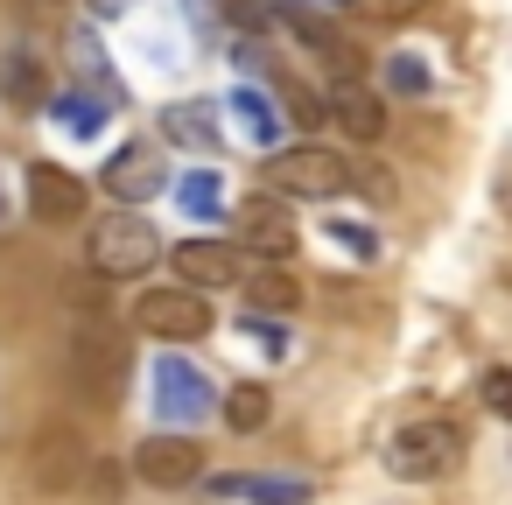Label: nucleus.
I'll return each mask as SVG.
<instances>
[{
	"instance_id": "1",
	"label": "nucleus",
	"mask_w": 512,
	"mask_h": 505,
	"mask_svg": "<svg viewBox=\"0 0 512 505\" xmlns=\"http://www.w3.org/2000/svg\"><path fill=\"white\" fill-rule=\"evenodd\" d=\"M379 456L400 484H435L463 463V428L456 421H407V428H393V442Z\"/></svg>"
},
{
	"instance_id": "2",
	"label": "nucleus",
	"mask_w": 512,
	"mask_h": 505,
	"mask_svg": "<svg viewBox=\"0 0 512 505\" xmlns=\"http://www.w3.org/2000/svg\"><path fill=\"white\" fill-rule=\"evenodd\" d=\"M351 183H358V162H344L330 148H274L267 155V190H281V197H323L330 204Z\"/></svg>"
},
{
	"instance_id": "3",
	"label": "nucleus",
	"mask_w": 512,
	"mask_h": 505,
	"mask_svg": "<svg viewBox=\"0 0 512 505\" xmlns=\"http://www.w3.org/2000/svg\"><path fill=\"white\" fill-rule=\"evenodd\" d=\"M162 260V232L134 211H113L106 225H92V267L106 281H141L148 267Z\"/></svg>"
},
{
	"instance_id": "4",
	"label": "nucleus",
	"mask_w": 512,
	"mask_h": 505,
	"mask_svg": "<svg viewBox=\"0 0 512 505\" xmlns=\"http://www.w3.org/2000/svg\"><path fill=\"white\" fill-rule=\"evenodd\" d=\"M134 330L162 337V344H197V337H211V302H204V288H148L134 302Z\"/></svg>"
},
{
	"instance_id": "5",
	"label": "nucleus",
	"mask_w": 512,
	"mask_h": 505,
	"mask_svg": "<svg viewBox=\"0 0 512 505\" xmlns=\"http://www.w3.org/2000/svg\"><path fill=\"white\" fill-rule=\"evenodd\" d=\"M155 414H162V421H183V428L218 414L211 379H204V372H197L183 351H162V358H155Z\"/></svg>"
},
{
	"instance_id": "6",
	"label": "nucleus",
	"mask_w": 512,
	"mask_h": 505,
	"mask_svg": "<svg viewBox=\"0 0 512 505\" xmlns=\"http://www.w3.org/2000/svg\"><path fill=\"white\" fill-rule=\"evenodd\" d=\"M22 190H29V218H36V225H78V218L92 211L85 183H78L71 169H57V162H29V169H22Z\"/></svg>"
},
{
	"instance_id": "7",
	"label": "nucleus",
	"mask_w": 512,
	"mask_h": 505,
	"mask_svg": "<svg viewBox=\"0 0 512 505\" xmlns=\"http://www.w3.org/2000/svg\"><path fill=\"white\" fill-rule=\"evenodd\" d=\"M134 477L155 484V491H183V484H204V449L190 435H148L134 449Z\"/></svg>"
},
{
	"instance_id": "8",
	"label": "nucleus",
	"mask_w": 512,
	"mask_h": 505,
	"mask_svg": "<svg viewBox=\"0 0 512 505\" xmlns=\"http://www.w3.org/2000/svg\"><path fill=\"white\" fill-rule=\"evenodd\" d=\"M204 491H211V505H232V498H246V505H309L316 498L309 477H267V470H225V477H204Z\"/></svg>"
},
{
	"instance_id": "9",
	"label": "nucleus",
	"mask_w": 512,
	"mask_h": 505,
	"mask_svg": "<svg viewBox=\"0 0 512 505\" xmlns=\"http://www.w3.org/2000/svg\"><path fill=\"white\" fill-rule=\"evenodd\" d=\"M120 379H127V344L113 330H85L78 337V386H85V400L113 407L120 400Z\"/></svg>"
},
{
	"instance_id": "10",
	"label": "nucleus",
	"mask_w": 512,
	"mask_h": 505,
	"mask_svg": "<svg viewBox=\"0 0 512 505\" xmlns=\"http://www.w3.org/2000/svg\"><path fill=\"white\" fill-rule=\"evenodd\" d=\"M106 190H113L120 204H148V197H162V155H155V141H127V148H113V162H106Z\"/></svg>"
},
{
	"instance_id": "11",
	"label": "nucleus",
	"mask_w": 512,
	"mask_h": 505,
	"mask_svg": "<svg viewBox=\"0 0 512 505\" xmlns=\"http://www.w3.org/2000/svg\"><path fill=\"white\" fill-rule=\"evenodd\" d=\"M239 246H253L260 260H288V253H295V225H288V211L274 204V190H260V197L239 204Z\"/></svg>"
},
{
	"instance_id": "12",
	"label": "nucleus",
	"mask_w": 512,
	"mask_h": 505,
	"mask_svg": "<svg viewBox=\"0 0 512 505\" xmlns=\"http://www.w3.org/2000/svg\"><path fill=\"white\" fill-rule=\"evenodd\" d=\"M169 267H176V281H190V288H232V281L246 274L225 239H183V246H169Z\"/></svg>"
},
{
	"instance_id": "13",
	"label": "nucleus",
	"mask_w": 512,
	"mask_h": 505,
	"mask_svg": "<svg viewBox=\"0 0 512 505\" xmlns=\"http://www.w3.org/2000/svg\"><path fill=\"white\" fill-rule=\"evenodd\" d=\"M323 99H330V120H337L351 141H379V134H386V99H379L372 85H358L351 71H344Z\"/></svg>"
},
{
	"instance_id": "14",
	"label": "nucleus",
	"mask_w": 512,
	"mask_h": 505,
	"mask_svg": "<svg viewBox=\"0 0 512 505\" xmlns=\"http://www.w3.org/2000/svg\"><path fill=\"white\" fill-rule=\"evenodd\" d=\"M0 99L15 113H50V71L36 50H8L0 57Z\"/></svg>"
},
{
	"instance_id": "15",
	"label": "nucleus",
	"mask_w": 512,
	"mask_h": 505,
	"mask_svg": "<svg viewBox=\"0 0 512 505\" xmlns=\"http://www.w3.org/2000/svg\"><path fill=\"white\" fill-rule=\"evenodd\" d=\"M274 22H281V29H295V43H309V50H316L323 64H330V57H337L344 71L358 64V50H351V43H344V36H337V29L323 22V15H309L302 0H281V8H274Z\"/></svg>"
},
{
	"instance_id": "16",
	"label": "nucleus",
	"mask_w": 512,
	"mask_h": 505,
	"mask_svg": "<svg viewBox=\"0 0 512 505\" xmlns=\"http://www.w3.org/2000/svg\"><path fill=\"white\" fill-rule=\"evenodd\" d=\"M162 141L197 148V155H218V106H169L162 113Z\"/></svg>"
},
{
	"instance_id": "17",
	"label": "nucleus",
	"mask_w": 512,
	"mask_h": 505,
	"mask_svg": "<svg viewBox=\"0 0 512 505\" xmlns=\"http://www.w3.org/2000/svg\"><path fill=\"white\" fill-rule=\"evenodd\" d=\"M225 113H239L246 141H260V148H281V113H274V99H267V92H232V99H225Z\"/></svg>"
},
{
	"instance_id": "18",
	"label": "nucleus",
	"mask_w": 512,
	"mask_h": 505,
	"mask_svg": "<svg viewBox=\"0 0 512 505\" xmlns=\"http://www.w3.org/2000/svg\"><path fill=\"white\" fill-rule=\"evenodd\" d=\"M71 57H78V71H85V85H92L99 99L127 106V92H120V78H113V64H106V50H99V36H92V29H78V36H71Z\"/></svg>"
},
{
	"instance_id": "19",
	"label": "nucleus",
	"mask_w": 512,
	"mask_h": 505,
	"mask_svg": "<svg viewBox=\"0 0 512 505\" xmlns=\"http://www.w3.org/2000/svg\"><path fill=\"white\" fill-rule=\"evenodd\" d=\"M50 113H57L71 134H85V141L106 127V99H99V92H57V99H50Z\"/></svg>"
},
{
	"instance_id": "20",
	"label": "nucleus",
	"mask_w": 512,
	"mask_h": 505,
	"mask_svg": "<svg viewBox=\"0 0 512 505\" xmlns=\"http://www.w3.org/2000/svg\"><path fill=\"white\" fill-rule=\"evenodd\" d=\"M176 204H183L190 218H218V204H225V176H218V169L183 176V183H176Z\"/></svg>"
},
{
	"instance_id": "21",
	"label": "nucleus",
	"mask_w": 512,
	"mask_h": 505,
	"mask_svg": "<svg viewBox=\"0 0 512 505\" xmlns=\"http://www.w3.org/2000/svg\"><path fill=\"white\" fill-rule=\"evenodd\" d=\"M246 295H253L260 309H274V316H288V309L302 302V281H295V274H274V260H267V267H260L253 281H246Z\"/></svg>"
},
{
	"instance_id": "22",
	"label": "nucleus",
	"mask_w": 512,
	"mask_h": 505,
	"mask_svg": "<svg viewBox=\"0 0 512 505\" xmlns=\"http://www.w3.org/2000/svg\"><path fill=\"white\" fill-rule=\"evenodd\" d=\"M267 414H274V393H267V386H232V393H225V421H232L239 435H253Z\"/></svg>"
},
{
	"instance_id": "23",
	"label": "nucleus",
	"mask_w": 512,
	"mask_h": 505,
	"mask_svg": "<svg viewBox=\"0 0 512 505\" xmlns=\"http://www.w3.org/2000/svg\"><path fill=\"white\" fill-rule=\"evenodd\" d=\"M386 85H393L400 99H428V85H435V71H428L421 57H407V50H400V57H386Z\"/></svg>"
},
{
	"instance_id": "24",
	"label": "nucleus",
	"mask_w": 512,
	"mask_h": 505,
	"mask_svg": "<svg viewBox=\"0 0 512 505\" xmlns=\"http://www.w3.org/2000/svg\"><path fill=\"white\" fill-rule=\"evenodd\" d=\"M274 99H281V106H288V120H302V127H323V120H330V99L302 92L295 78H274Z\"/></svg>"
},
{
	"instance_id": "25",
	"label": "nucleus",
	"mask_w": 512,
	"mask_h": 505,
	"mask_svg": "<svg viewBox=\"0 0 512 505\" xmlns=\"http://www.w3.org/2000/svg\"><path fill=\"white\" fill-rule=\"evenodd\" d=\"M239 330H246L260 351H274V358L288 351V323H281V316H260V309H246V316H239Z\"/></svg>"
},
{
	"instance_id": "26",
	"label": "nucleus",
	"mask_w": 512,
	"mask_h": 505,
	"mask_svg": "<svg viewBox=\"0 0 512 505\" xmlns=\"http://www.w3.org/2000/svg\"><path fill=\"white\" fill-rule=\"evenodd\" d=\"M484 407H491L498 421H512V372H505V365L484 372Z\"/></svg>"
},
{
	"instance_id": "27",
	"label": "nucleus",
	"mask_w": 512,
	"mask_h": 505,
	"mask_svg": "<svg viewBox=\"0 0 512 505\" xmlns=\"http://www.w3.org/2000/svg\"><path fill=\"white\" fill-rule=\"evenodd\" d=\"M225 15H232V22H239L246 36H260V29L274 22V8H260V0H225Z\"/></svg>"
},
{
	"instance_id": "28",
	"label": "nucleus",
	"mask_w": 512,
	"mask_h": 505,
	"mask_svg": "<svg viewBox=\"0 0 512 505\" xmlns=\"http://www.w3.org/2000/svg\"><path fill=\"white\" fill-rule=\"evenodd\" d=\"M71 449H78V442H71L64 428H57V435H43V470H50V477H64V470H71Z\"/></svg>"
},
{
	"instance_id": "29",
	"label": "nucleus",
	"mask_w": 512,
	"mask_h": 505,
	"mask_svg": "<svg viewBox=\"0 0 512 505\" xmlns=\"http://www.w3.org/2000/svg\"><path fill=\"white\" fill-rule=\"evenodd\" d=\"M330 232H337V239H344V246H351V253H358V260H372V253H379V239H372V232H365V225H351V218H337V225H330Z\"/></svg>"
},
{
	"instance_id": "30",
	"label": "nucleus",
	"mask_w": 512,
	"mask_h": 505,
	"mask_svg": "<svg viewBox=\"0 0 512 505\" xmlns=\"http://www.w3.org/2000/svg\"><path fill=\"white\" fill-rule=\"evenodd\" d=\"M85 8H92V15H99V22H120V15H127V8H134V0H85Z\"/></svg>"
},
{
	"instance_id": "31",
	"label": "nucleus",
	"mask_w": 512,
	"mask_h": 505,
	"mask_svg": "<svg viewBox=\"0 0 512 505\" xmlns=\"http://www.w3.org/2000/svg\"><path fill=\"white\" fill-rule=\"evenodd\" d=\"M379 8H386V15H407V8H414V0H379Z\"/></svg>"
},
{
	"instance_id": "32",
	"label": "nucleus",
	"mask_w": 512,
	"mask_h": 505,
	"mask_svg": "<svg viewBox=\"0 0 512 505\" xmlns=\"http://www.w3.org/2000/svg\"><path fill=\"white\" fill-rule=\"evenodd\" d=\"M330 8H358V0H330Z\"/></svg>"
}]
</instances>
